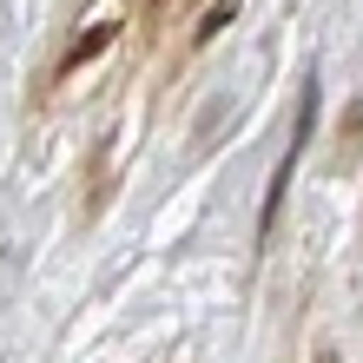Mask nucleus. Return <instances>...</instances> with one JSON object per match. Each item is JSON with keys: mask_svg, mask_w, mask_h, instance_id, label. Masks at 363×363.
<instances>
[{"mask_svg": "<svg viewBox=\"0 0 363 363\" xmlns=\"http://www.w3.org/2000/svg\"><path fill=\"white\" fill-rule=\"evenodd\" d=\"M113 40H119V13H106V20H86V27L73 33V47L60 53V67H53V86H73L79 73L93 67V60L113 53Z\"/></svg>", "mask_w": 363, "mask_h": 363, "instance_id": "1", "label": "nucleus"}, {"mask_svg": "<svg viewBox=\"0 0 363 363\" xmlns=\"http://www.w3.org/2000/svg\"><path fill=\"white\" fill-rule=\"evenodd\" d=\"M337 172H357L363 165V93L344 106V125H337V152H330Z\"/></svg>", "mask_w": 363, "mask_h": 363, "instance_id": "2", "label": "nucleus"}, {"mask_svg": "<svg viewBox=\"0 0 363 363\" xmlns=\"http://www.w3.org/2000/svg\"><path fill=\"white\" fill-rule=\"evenodd\" d=\"M231 13H238V0H211V7H205V20H199V33H191V47H205V40L218 33Z\"/></svg>", "mask_w": 363, "mask_h": 363, "instance_id": "3", "label": "nucleus"}, {"mask_svg": "<svg viewBox=\"0 0 363 363\" xmlns=\"http://www.w3.org/2000/svg\"><path fill=\"white\" fill-rule=\"evenodd\" d=\"M317 363H337V350H324V357H317Z\"/></svg>", "mask_w": 363, "mask_h": 363, "instance_id": "4", "label": "nucleus"}]
</instances>
